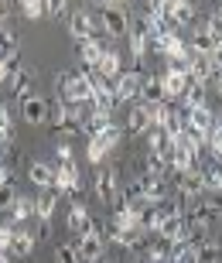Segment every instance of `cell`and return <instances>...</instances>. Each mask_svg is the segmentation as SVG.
Wrapping results in <instances>:
<instances>
[{"instance_id": "d6a6232c", "label": "cell", "mask_w": 222, "mask_h": 263, "mask_svg": "<svg viewBox=\"0 0 222 263\" xmlns=\"http://www.w3.org/2000/svg\"><path fill=\"white\" fill-rule=\"evenodd\" d=\"M171 167H168V161L161 154H147V175H154V178H164Z\"/></svg>"}, {"instance_id": "7bdbcfd3", "label": "cell", "mask_w": 222, "mask_h": 263, "mask_svg": "<svg viewBox=\"0 0 222 263\" xmlns=\"http://www.w3.org/2000/svg\"><path fill=\"white\" fill-rule=\"evenodd\" d=\"M55 157H58V161H72V147H68V144H58L55 147Z\"/></svg>"}, {"instance_id": "9c48e42d", "label": "cell", "mask_w": 222, "mask_h": 263, "mask_svg": "<svg viewBox=\"0 0 222 263\" xmlns=\"http://www.w3.org/2000/svg\"><path fill=\"white\" fill-rule=\"evenodd\" d=\"M184 127L195 130V134L209 137V130L215 127V113L209 106H198V109H184Z\"/></svg>"}, {"instance_id": "836d02e7", "label": "cell", "mask_w": 222, "mask_h": 263, "mask_svg": "<svg viewBox=\"0 0 222 263\" xmlns=\"http://www.w3.org/2000/svg\"><path fill=\"white\" fill-rule=\"evenodd\" d=\"M14 202H17V188L10 185V181H4V185H0V212H10Z\"/></svg>"}, {"instance_id": "4316f807", "label": "cell", "mask_w": 222, "mask_h": 263, "mask_svg": "<svg viewBox=\"0 0 222 263\" xmlns=\"http://www.w3.org/2000/svg\"><path fill=\"white\" fill-rule=\"evenodd\" d=\"M48 120L55 123V130H62V127L68 123V120H76V117H72V106H68V103L55 99V103H51V109H48Z\"/></svg>"}, {"instance_id": "277c9868", "label": "cell", "mask_w": 222, "mask_h": 263, "mask_svg": "<svg viewBox=\"0 0 222 263\" xmlns=\"http://www.w3.org/2000/svg\"><path fill=\"white\" fill-rule=\"evenodd\" d=\"M68 31H72V38H79V45H82V41H92V38H103L99 28H96V17H92L89 10H72Z\"/></svg>"}, {"instance_id": "f546056e", "label": "cell", "mask_w": 222, "mask_h": 263, "mask_svg": "<svg viewBox=\"0 0 222 263\" xmlns=\"http://www.w3.org/2000/svg\"><path fill=\"white\" fill-rule=\"evenodd\" d=\"M31 76H34V72H31L28 65H24L17 76H14V96H17V103H24V99L31 96V92H28V89H31Z\"/></svg>"}, {"instance_id": "8fae6325", "label": "cell", "mask_w": 222, "mask_h": 263, "mask_svg": "<svg viewBox=\"0 0 222 263\" xmlns=\"http://www.w3.org/2000/svg\"><path fill=\"white\" fill-rule=\"evenodd\" d=\"M48 109L51 103H45L41 96H28L21 103V120H28V123H45L48 120Z\"/></svg>"}, {"instance_id": "5bb4252c", "label": "cell", "mask_w": 222, "mask_h": 263, "mask_svg": "<svg viewBox=\"0 0 222 263\" xmlns=\"http://www.w3.org/2000/svg\"><path fill=\"white\" fill-rule=\"evenodd\" d=\"M96 195L103 202H116L120 198V181H116V171H96Z\"/></svg>"}, {"instance_id": "cb8c5ba5", "label": "cell", "mask_w": 222, "mask_h": 263, "mask_svg": "<svg viewBox=\"0 0 222 263\" xmlns=\"http://www.w3.org/2000/svg\"><path fill=\"white\" fill-rule=\"evenodd\" d=\"M31 250H34V236H31L28 229H14V239H10L7 256H31Z\"/></svg>"}, {"instance_id": "44dd1931", "label": "cell", "mask_w": 222, "mask_h": 263, "mask_svg": "<svg viewBox=\"0 0 222 263\" xmlns=\"http://www.w3.org/2000/svg\"><path fill=\"white\" fill-rule=\"evenodd\" d=\"M68 229L79 233V236L92 229V219H89V212H86V205H82V202H72V209H68Z\"/></svg>"}, {"instance_id": "f6af8a7d", "label": "cell", "mask_w": 222, "mask_h": 263, "mask_svg": "<svg viewBox=\"0 0 222 263\" xmlns=\"http://www.w3.org/2000/svg\"><path fill=\"white\" fill-rule=\"evenodd\" d=\"M7 14H10V4H4V0H0V24L7 21Z\"/></svg>"}, {"instance_id": "83f0119b", "label": "cell", "mask_w": 222, "mask_h": 263, "mask_svg": "<svg viewBox=\"0 0 222 263\" xmlns=\"http://www.w3.org/2000/svg\"><path fill=\"white\" fill-rule=\"evenodd\" d=\"M10 59H17V34L14 31H0V62H10Z\"/></svg>"}, {"instance_id": "4dcf8cb0", "label": "cell", "mask_w": 222, "mask_h": 263, "mask_svg": "<svg viewBox=\"0 0 222 263\" xmlns=\"http://www.w3.org/2000/svg\"><path fill=\"white\" fill-rule=\"evenodd\" d=\"M195 260H198V263H219L222 260L219 243H202L198 250H195Z\"/></svg>"}, {"instance_id": "bcb514c9", "label": "cell", "mask_w": 222, "mask_h": 263, "mask_svg": "<svg viewBox=\"0 0 222 263\" xmlns=\"http://www.w3.org/2000/svg\"><path fill=\"white\" fill-rule=\"evenodd\" d=\"M7 175H10V171H7V164H4V161H0V185H4V181H10Z\"/></svg>"}, {"instance_id": "ab89813d", "label": "cell", "mask_w": 222, "mask_h": 263, "mask_svg": "<svg viewBox=\"0 0 222 263\" xmlns=\"http://www.w3.org/2000/svg\"><path fill=\"white\" fill-rule=\"evenodd\" d=\"M86 157L92 161V164H99V161L106 157V147L99 144V140H89V147H86Z\"/></svg>"}, {"instance_id": "d4e9b609", "label": "cell", "mask_w": 222, "mask_h": 263, "mask_svg": "<svg viewBox=\"0 0 222 263\" xmlns=\"http://www.w3.org/2000/svg\"><path fill=\"white\" fill-rule=\"evenodd\" d=\"M28 178L34 181L38 188H55V167L51 164H41V161H34L28 171Z\"/></svg>"}, {"instance_id": "8992f818", "label": "cell", "mask_w": 222, "mask_h": 263, "mask_svg": "<svg viewBox=\"0 0 222 263\" xmlns=\"http://www.w3.org/2000/svg\"><path fill=\"white\" fill-rule=\"evenodd\" d=\"M134 188L140 192V198H144L147 205H157V202H164L168 181H164V178H154V175H140L134 181Z\"/></svg>"}, {"instance_id": "52a82bcc", "label": "cell", "mask_w": 222, "mask_h": 263, "mask_svg": "<svg viewBox=\"0 0 222 263\" xmlns=\"http://www.w3.org/2000/svg\"><path fill=\"white\" fill-rule=\"evenodd\" d=\"M140 86H144V76H140V72H123V76L113 82L116 103H134V99L140 96Z\"/></svg>"}, {"instance_id": "b9f144b4", "label": "cell", "mask_w": 222, "mask_h": 263, "mask_svg": "<svg viewBox=\"0 0 222 263\" xmlns=\"http://www.w3.org/2000/svg\"><path fill=\"white\" fill-rule=\"evenodd\" d=\"M48 14L51 17H65L68 14V0H48Z\"/></svg>"}, {"instance_id": "30bf717a", "label": "cell", "mask_w": 222, "mask_h": 263, "mask_svg": "<svg viewBox=\"0 0 222 263\" xmlns=\"http://www.w3.org/2000/svg\"><path fill=\"white\" fill-rule=\"evenodd\" d=\"M55 205H58V192L55 188H45V192L34 198V219L41 222V229H48L51 215H55Z\"/></svg>"}, {"instance_id": "5b68a950", "label": "cell", "mask_w": 222, "mask_h": 263, "mask_svg": "<svg viewBox=\"0 0 222 263\" xmlns=\"http://www.w3.org/2000/svg\"><path fill=\"white\" fill-rule=\"evenodd\" d=\"M161 55L168 59V65H178V68H188V59H192V51H188V41L181 34H168L161 41Z\"/></svg>"}, {"instance_id": "4fadbf2b", "label": "cell", "mask_w": 222, "mask_h": 263, "mask_svg": "<svg viewBox=\"0 0 222 263\" xmlns=\"http://www.w3.org/2000/svg\"><path fill=\"white\" fill-rule=\"evenodd\" d=\"M188 51H192V55H198V59H209V55L215 51V38L209 34V28H205V24H198V28H195V34L188 38Z\"/></svg>"}, {"instance_id": "60d3db41", "label": "cell", "mask_w": 222, "mask_h": 263, "mask_svg": "<svg viewBox=\"0 0 222 263\" xmlns=\"http://www.w3.org/2000/svg\"><path fill=\"white\" fill-rule=\"evenodd\" d=\"M10 239H14V226L0 222V253H7V250H10Z\"/></svg>"}, {"instance_id": "7402d4cb", "label": "cell", "mask_w": 222, "mask_h": 263, "mask_svg": "<svg viewBox=\"0 0 222 263\" xmlns=\"http://www.w3.org/2000/svg\"><path fill=\"white\" fill-rule=\"evenodd\" d=\"M168 7H171V21H174V28L195 24V17H198L195 4H188V0H174V4H168Z\"/></svg>"}, {"instance_id": "1f68e13d", "label": "cell", "mask_w": 222, "mask_h": 263, "mask_svg": "<svg viewBox=\"0 0 222 263\" xmlns=\"http://www.w3.org/2000/svg\"><path fill=\"white\" fill-rule=\"evenodd\" d=\"M21 14L28 21H38V17L48 14V4H45V0H24V4H21Z\"/></svg>"}, {"instance_id": "d6986e66", "label": "cell", "mask_w": 222, "mask_h": 263, "mask_svg": "<svg viewBox=\"0 0 222 263\" xmlns=\"http://www.w3.org/2000/svg\"><path fill=\"white\" fill-rule=\"evenodd\" d=\"M140 96H144V103H147V106H161V103H168L164 86H161V76H144Z\"/></svg>"}, {"instance_id": "7a4b0ae2", "label": "cell", "mask_w": 222, "mask_h": 263, "mask_svg": "<svg viewBox=\"0 0 222 263\" xmlns=\"http://www.w3.org/2000/svg\"><path fill=\"white\" fill-rule=\"evenodd\" d=\"M184 219H188V226H205V229H212V226L222 219V205L212 202V198L184 202Z\"/></svg>"}, {"instance_id": "7dc6e473", "label": "cell", "mask_w": 222, "mask_h": 263, "mask_svg": "<svg viewBox=\"0 0 222 263\" xmlns=\"http://www.w3.org/2000/svg\"><path fill=\"white\" fill-rule=\"evenodd\" d=\"M215 89H219V96H222V76H215Z\"/></svg>"}, {"instance_id": "f35d334b", "label": "cell", "mask_w": 222, "mask_h": 263, "mask_svg": "<svg viewBox=\"0 0 222 263\" xmlns=\"http://www.w3.org/2000/svg\"><path fill=\"white\" fill-rule=\"evenodd\" d=\"M205 28H209V34H212L215 41H222V7L215 10V14H212L209 21H205Z\"/></svg>"}, {"instance_id": "9a60e30c", "label": "cell", "mask_w": 222, "mask_h": 263, "mask_svg": "<svg viewBox=\"0 0 222 263\" xmlns=\"http://www.w3.org/2000/svg\"><path fill=\"white\" fill-rule=\"evenodd\" d=\"M7 215H10L7 222L14 226V229H24V226L34 219V198H21V195H17V202L10 205V212H7Z\"/></svg>"}, {"instance_id": "484cf974", "label": "cell", "mask_w": 222, "mask_h": 263, "mask_svg": "<svg viewBox=\"0 0 222 263\" xmlns=\"http://www.w3.org/2000/svg\"><path fill=\"white\" fill-rule=\"evenodd\" d=\"M181 103H184L181 109H198V106H209V103H205V86H198V82H192V79H188V89L181 92Z\"/></svg>"}, {"instance_id": "74e56055", "label": "cell", "mask_w": 222, "mask_h": 263, "mask_svg": "<svg viewBox=\"0 0 222 263\" xmlns=\"http://www.w3.org/2000/svg\"><path fill=\"white\" fill-rule=\"evenodd\" d=\"M10 140V109L0 103V144H7Z\"/></svg>"}, {"instance_id": "7c38bea8", "label": "cell", "mask_w": 222, "mask_h": 263, "mask_svg": "<svg viewBox=\"0 0 222 263\" xmlns=\"http://www.w3.org/2000/svg\"><path fill=\"white\" fill-rule=\"evenodd\" d=\"M178 192H181L184 202H195V198L205 192V181H202V171L195 167V171H188V175H178Z\"/></svg>"}, {"instance_id": "ac0fdd59", "label": "cell", "mask_w": 222, "mask_h": 263, "mask_svg": "<svg viewBox=\"0 0 222 263\" xmlns=\"http://www.w3.org/2000/svg\"><path fill=\"white\" fill-rule=\"evenodd\" d=\"M96 72L106 79V82H116V79L123 76V59H120V51L106 48V55H103V62L96 65Z\"/></svg>"}, {"instance_id": "2e32d148", "label": "cell", "mask_w": 222, "mask_h": 263, "mask_svg": "<svg viewBox=\"0 0 222 263\" xmlns=\"http://www.w3.org/2000/svg\"><path fill=\"white\" fill-rule=\"evenodd\" d=\"M151 127H154V123H151V106H147V103H137V106L126 113V130H130V134H147Z\"/></svg>"}, {"instance_id": "c3c4849f", "label": "cell", "mask_w": 222, "mask_h": 263, "mask_svg": "<svg viewBox=\"0 0 222 263\" xmlns=\"http://www.w3.org/2000/svg\"><path fill=\"white\" fill-rule=\"evenodd\" d=\"M0 263H10V256H7V253H0Z\"/></svg>"}, {"instance_id": "603a6c76", "label": "cell", "mask_w": 222, "mask_h": 263, "mask_svg": "<svg viewBox=\"0 0 222 263\" xmlns=\"http://www.w3.org/2000/svg\"><path fill=\"white\" fill-rule=\"evenodd\" d=\"M184 72H188V79H192V82L205 86V82L212 79V62H209V59H198V55H192V59H188V68H184Z\"/></svg>"}, {"instance_id": "3957f363", "label": "cell", "mask_w": 222, "mask_h": 263, "mask_svg": "<svg viewBox=\"0 0 222 263\" xmlns=\"http://www.w3.org/2000/svg\"><path fill=\"white\" fill-rule=\"evenodd\" d=\"M72 246H76V253H79V260H82V263H99L103 246H106V236H103V229L92 222V229H89V233H82Z\"/></svg>"}, {"instance_id": "e0dca14e", "label": "cell", "mask_w": 222, "mask_h": 263, "mask_svg": "<svg viewBox=\"0 0 222 263\" xmlns=\"http://www.w3.org/2000/svg\"><path fill=\"white\" fill-rule=\"evenodd\" d=\"M103 55H106V45H103L99 38L79 45V62H82V68H96L99 62H103Z\"/></svg>"}, {"instance_id": "ba28073f", "label": "cell", "mask_w": 222, "mask_h": 263, "mask_svg": "<svg viewBox=\"0 0 222 263\" xmlns=\"http://www.w3.org/2000/svg\"><path fill=\"white\" fill-rule=\"evenodd\" d=\"M161 86H164V96L168 99H181V92L188 89V72L178 65H168L161 72Z\"/></svg>"}, {"instance_id": "e575fe53", "label": "cell", "mask_w": 222, "mask_h": 263, "mask_svg": "<svg viewBox=\"0 0 222 263\" xmlns=\"http://www.w3.org/2000/svg\"><path fill=\"white\" fill-rule=\"evenodd\" d=\"M120 137H123V130L116 127V123H109V127L103 130V134H99L96 140H99V144H103V147H106V151H109V147H116V144H120Z\"/></svg>"}, {"instance_id": "d590c367", "label": "cell", "mask_w": 222, "mask_h": 263, "mask_svg": "<svg viewBox=\"0 0 222 263\" xmlns=\"http://www.w3.org/2000/svg\"><path fill=\"white\" fill-rule=\"evenodd\" d=\"M55 263H82V260H79V253H76V246H58V250H55Z\"/></svg>"}, {"instance_id": "ee69618b", "label": "cell", "mask_w": 222, "mask_h": 263, "mask_svg": "<svg viewBox=\"0 0 222 263\" xmlns=\"http://www.w3.org/2000/svg\"><path fill=\"white\" fill-rule=\"evenodd\" d=\"M7 79H10V72H7V62H0V86H4Z\"/></svg>"}, {"instance_id": "ffe728a7", "label": "cell", "mask_w": 222, "mask_h": 263, "mask_svg": "<svg viewBox=\"0 0 222 263\" xmlns=\"http://www.w3.org/2000/svg\"><path fill=\"white\" fill-rule=\"evenodd\" d=\"M109 239L123 250H137V246H144V229H113L109 226Z\"/></svg>"}, {"instance_id": "f1b7e54d", "label": "cell", "mask_w": 222, "mask_h": 263, "mask_svg": "<svg viewBox=\"0 0 222 263\" xmlns=\"http://www.w3.org/2000/svg\"><path fill=\"white\" fill-rule=\"evenodd\" d=\"M202 181L209 192H222V161H212V164L202 171Z\"/></svg>"}, {"instance_id": "6da1fadb", "label": "cell", "mask_w": 222, "mask_h": 263, "mask_svg": "<svg viewBox=\"0 0 222 263\" xmlns=\"http://www.w3.org/2000/svg\"><path fill=\"white\" fill-rule=\"evenodd\" d=\"M99 21H103V34H109V38L130 34V10L123 4H99Z\"/></svg>"}, {"instance_id": "8d00e7d4", "label": "cell", "mask_w": 222, "mask_h": 263, "mask_svg": "<svg viewBox=\"0 0 222 263\" xmlns=\"http://www.w3.org/2000/svg\"><path fill=\"white\" fill-rule=\"evenodd\" d=\"M126 38H130V51H134V59H144V55H147V38H140L137 31H130Z\"/></svg>"}]
</instances>
